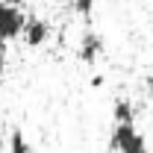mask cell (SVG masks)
Instances as JSON below:
<instances>
[{
  "mask_svg": "<svg viewBox=\"0 0 153 153\" xmlns=\"http://www.w3.org/2000/svg\"><path fill=\"white\" fill-rule=\"evenodd\" d=\"M112 147H118L121 153H147V144L144 138L138 135L133 124H118L112 133Z\"/></svg>",
  "mask_w": 153,
  "mask_h": 153,
  "instance_id": "6da1fadb",
  "label": "cell"
},
{
  "mask_svg": "<svg viewBox=\"0 0 153 153\" xmlns=\"http://www.w3.org/2000/svg\"><path fill=\"white\" fill-rule=\"evenodd\" d=\"M27 21L21 15L18 6H9V3H0V41L6 38H15L18 33H24Z\"/></svg>",
  "mask_w": 153,
  "mask_h": 153,
  "instance_id": "7a4b0ae2",
  "label": "cell"
},
{
  "mask_svg": "<svg viewBox=\"0 0 153 153\" xmlns=\"http://www.w3.org/2000/svg\"><path fill=\"white\" fill-rule=\"evenodd\" d=\"M97 53H103V38L97 36L94 30H85L79 38V59L82 62H94Z\"/></svg>",
  "mask_w": 153,
  "mask_h": 153,
  "instance_id": "3957f363",
  "label": "cell"
},
{
  "mask_svg": "<svg viewBox=\"0 0 153 153\" xmlns=\"http://www.w3.org/2000/svg\"><path fill=\"white\" fill-rule=\"evenodd\" d=\"M47 33H50V30H47V24H44L41 18H30L27 27H24V38H27L30 47H38V44L47 38Z\"/></svg>",
  "mask_w": 153,
  "mask_h": 153,
  "instance_id": "277c9868",
  "label": "cell"
},
{
  "mask_svg": "<svg viewBox=\"0 0 153 153\" xmlns=\"http://www.w3.org/2000/svg\"><path fill=\"white\" fill-rule=\"evenodd\" d=\"M112 115H115V121H118V124H133V118H135V112H133V103H130L127 97H115Z\"/></svg>",
  "mask_w": 153,
  "mask_h": 153,
  "instance_id": "5b68a950",
  "label": "cell"
},
{
  "mask_svg": "<svg viewBox=\"0 0 153 153\" xmlns=\"http://www.w3.org/2000/svg\"><path fill=\"white\" fill-rule=\"evenodd\" d=\"M9 147H12V153H30V144H27V138H24L18 130L9 135Z\"/></svg>",
  "mask_w": 153,
  "mask_h": 153,
  "instance_id": "8992f818",
  "label": "cell"
},
{
  "mask_svg": "<svg viewBox=\"0 0 153 153\" xmlns=\"http://www.w3.org/2000/svg\"><path fill=\"white\" fill-rule=\"evenodd\" d=\"M74 9L79 15H88L91 12V0H74Z\"/></svg>",
  "mask_w": 153,
  "mask_h": 153,
  "instance_id": "52a82bcc",
  "label": "cell"
},
{
  "mask_svg": "<svg viewBox=\"0 0 153 153\" xmlns=\"http://www.w3.org/2000/svg\"><path fill=\"white\" fill-rule=\"evenodd\" d=\"M147 91H150V97H153V74L147 76Z\"/></svg>",
  "mask_w": 153,
  "mask_h": 153,
  "instance_id": "ba28073f",
  "label": "cell"
},
{
  "mask_svg": "<svg viewBox=\"0 0 153 153\" xmlns=\"http://www.w3.org/2000/svg\"><path fill=\"white\" fill-rule=\"evenodd\" d=\"M3 3H9V6H15V3H21V0H3Z\"/></svg>",
  "mask_w": 153,
  "mask_h": 153,
  "instance_id": "9c48e42d",
  "label": "cell"
},
{
  "mask_svg": "<svg viewBox=\"0 0 153 153\" xmlns=\"http://www.w3.org/2000/svg\"><path fill=\"white\" fill-rule=\"evenodd\" d=\"M0 76H3V53H0Z\"/></svg>",
  "mask_w": 153,
  "mask_h": 153,
  "instance_id": "30bf717a",
  "label": "cell"
}]
</instances>
